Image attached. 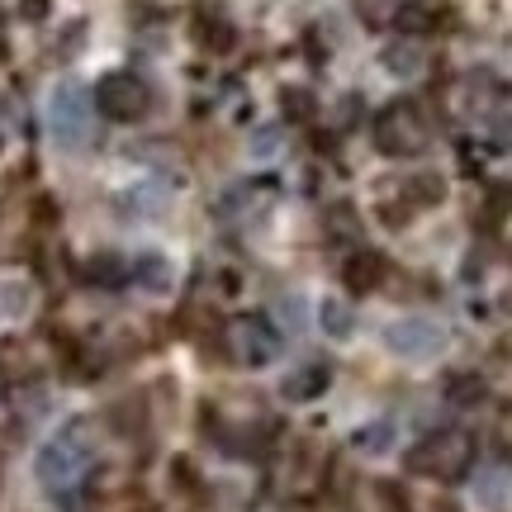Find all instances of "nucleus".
Returning a JSON list of instances; mask_svg holds the SVG:
<instances>
[{"instance_id":"nucleus-1","label":"nucleus","mask_w":512,"mask_h":512,"mask_svg":"<svg viewBox=\"0 0 512 512\" xmlns=\"http://www.w3.org/2000/svg\"><path fill=\"white\" fill-rule=\"evenodd\" d=\"M86 465H91V437H86V427H67V432H57L53 441L38 446L34 475L48 489H67L86 475Z\"/></svg>"},{"instance_id":"nucleus-2","label":"nucleus","mask_w":512,"mask_h":512,"mask_svg":"<svg viewBox=\"0 0 512 512\" xmlns=\"http://www.w3.org/2000/svg\"><path fill=\"white\" fill-rule=\"evenodd\" d=\"M48 133L62 152H81L91 143V95L76 81H57L48 91Z\"/></svg>"},{"instance_id":"nucleus-3","label":"nucleus","mask_w":512,"mask_h":512,"mask_svg":"<svg viewBox=\"0 0 512 512\" xmlns=\"http://www.w3.org/2000/svg\"><path fill=\"white\" fill-rule=\"evenodd\" d=\"M380 337L399 361H437L446 351V328L437 318H427V313H403L394 323H384Z\"/></svg>"},{"instance_id":"nucleus-4","label":"nucleus","mask_w":512,"mask_h":512,"mask_svg":"<svg viewBox=\"0 0 512 512\" xmlns=\"http://www.w3.org/2000/svg\"><path fill=\"white\" fill-rule=\"evenodd\" d=\"M470 460H475V441H470V432H460V427H441V432H432L427 441H418V451H413L408 465H413L418 475L456 479Z\"/></svg>"},{"instance_id":"nucleus-5","label":"nucleus","mask_w":512,"mask_h":512,"mask_svg":"<svg viewBox=\"0 0 512 512\" xmlns=\"http://www.w3.org/2000/svg\"><path fill=\"white\" fill-rule=\"evenodd\" d=\"M375 138H380V147L389 152V157H413V152H422L427 147V119H422V110H413V105H394V110L380 114V124H375Z\"/></svg>"},{"instance_id":"nucleus-6","label":"nucleus","mask_w":512,"mask_h":512,"mask_svg":"<svg viewBox=\"0 0 512 512\" xmlns=\"http://www.w3.org/2000/svg\"><path fill=\"white\" fill-rule=\"evenodd\" d=\"M280 332L266 323V318H238L233 323V351H238V361L242 366H252V370H261V366H271L275 356H280Z\"/></svg>"},{"instance_id":"nucleus-7","label":"nucleus","mask_w":512,"mask_h":512,"mask_svg":"<svg viewBox=\"0 0 512 512\" xmlns=\"http://www.w3.org/2000/svg\"><path fill=\"white\" fill-rule=\"evenodd\" d=\"M100 100H105V110H110L114 119H138V114L147 110V86L138 81V76L119 72L100 86Z\"/></svg>"},{"instance_id":"nucleus-8","label":"nucleus","mask_w":512,"mask_h":512,"mask_svg":"<svg viewBox=\"0 0 512 512\" xmlns=\"http://www.w3.org/2000/svg\"><path fill=\"white\" fill-rule=\"evenodd\" d=\"M128 280L143 285L147 294H166L171 285H176V266H171V256L166 252H138L133 256V266H128Z\"/></svg>"},{"instance_id":"nucleus-9","label":"nucleus","mask_w":512,"mask_h":512,"mask_svg":"<svg viewBox=\"0 0 512 512\" xmlns=\"http://www.w3.org/2000/svg\"><path fill=\"white\" fill-rule=\"evenodd\" d=\"M394 441H399V422L375 418V422H366V427H356L351 446H356L361 456H384V451H394Z\"/></svg>"},{"instance_id":"nucleus-10","label":"nucleus","mask_w":512,"mask_h":512,"mask_svg":"<svg viewBox=\"0 0 512 512\" xmlns=\"http://www.w3.org/2000/svg\"><path fill=\"white\" fill-rule=\"evenodd\" d=\"M380 62H384V72H389V76L408 81V76L422 72V48H418V43H408V38H394V43H384Z\"/></svg>"},{"instance_id":"nucleus-11","label":"nucleus","mask_w":512,"mask_h":512,"mask_svg":"<svg viewBox=\"0 0 512 512\" xmlns=\"http://www.w3.org/2000/svg\"><path fill=\"white\" fill-rule=\"evenodd\" d=\"M318 328L328 332V337H337V342H347L351 332H356V309H351L347 299L328 294V299L318 304Z\"/></svg>"},{"instance_id":"nucleus-12","label":"nucleus","mask_w":512,"mask_h":512,"mask_svg":"<svg viewBox=\"0 0 512 512\" xmlns=\"http://www.w3.org/2000/svg\"><path fill=\"white\" fill-rule=\"evenodd\" d=\"M328 366H304V370H294L290 380L280 384V394H285V399L290 403H304V399H318V394H323V389H328Z\"/></svg>"},{"instance_id":"nucleus-13","label":"nucleus","mask_w":512,"mask_h":512,"mask_svg":"<svg viewBox=\"0 0 512 512\" xmlns=\"http://www.w3.org/2000/svg\"><path fill=\"white\" fill-rule=\"evenodd\" d=\"M29 309H34V285L19 275L0 280V318H24Z\"/></svg>"},{"instance_id":"nucleus-14","label":"nucleus","mask_w":512,"mask_h":512,"mask_svg":"<svg viewBox=\"0 0 512 512\" xmlns=\"http://www.w3.org/2000/svg\"><path fill=\"white\" fill-rule=\"evenodd\" d=\"M280 147H285V128H280V124H261L252 133L247 152H252V162H271V157H280Z\"/></svg>"},{"instance_id":"nucleus-15","label":"nucleus","mask_w":512,"mask_h":512,"mask_svg":"<svg viewBox=\"0 0 512 512\" xmlns=\"http://www.w3.org/2000/svg\"><path fill=\"white\" fill-rule=\"evenodd\" d=\"M475 498L484 503V508L503 503V498H508V475H503V470H484V475H479V484H475Z\"/></svg>"}]
</instances>
